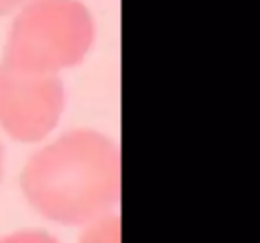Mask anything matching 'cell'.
Returning <instances> with one entry per match:
<instances>
[{"mask_svg":"<svg viewBox=\"0 0 260 243\" xmlns=\"http://www.w3.org/2000/svg\"><path fill=\"white\" fill-rule=\"evenodd\" d=\"M21 190L53 222H94L108 215L119 201V147L100 131H68L32 154L21 172Z\"/></svg>","mask_w":260,"mask_h":243,"instance_id":"obj_1","label":"cell"},{"mask_svg":"<svg viewBox=\"0 0 260 243\" xmlns=\"http://www.w3.org/2000/svg\"><path fill=\"white\" fill-rule=\"evenodd\" d=\"M90 11L80 0H32L9 29L2 62L38 75L80 64L94 43Z\"/></svg>","mask_w":260,"mask_h":243,"instance_id":"obj_2","label":"cell"},{"mask_svg":"<svg viewBox=\"0 0 260 243\" xmlns=\"http://www.w3.org/2000/svg\"><path fill=\"white\" fill-rule=\"evenodd\" d=\"M57 75H38L0 62V126L20 142H39L55 130L64 110Z\"/></svg>","mask_w":260,"mask_h":243,"instance_id":"obj_3","label":"cell"},{"mask_svg":"<svg viewBox=\"0 0 260 243\" xmlns=\"http://www.w3.org/2000/svg\"><path fill=\"white\" fill-rule=\"evenodd\" d=\"M78 243H120V219L117 215H103L90 222Z\"/></svg>","mask_w":260,"mask_h":243,"instance_id":"obj_4","label":"cell"},{"mask_svg":"<svg viewBox=\"0 0 260 243\" xmlns=\"http://www.w3.org/2000/svg\"><path fill=\"white\" fill-rule=\"evenodd\" d=\"M0 243H60L52 234L45 231H20L2 238Z\"/></svg>","mask_w":260,"mask_h":243,"instance_id":"obj_5","label":"cell"},{"mask_svg":"<svg viewBox=\"0 0 260 243\" xmlns=\"http://www.w3.org/2000/svg\"><path fill=\"white\" fill-rule=\"evenodd\" d=\"M28 2H32V0H0V16H6L13 11H20Z\"/></svg>","mask_w":260,"mask_h":243,"instance_id":"obj_6","label":"cell"},{"mask_svg":"<svg viewBox=\"0 0 260 243\" xmlns=\"http://www.w3.org/2000/svg\"><path fill=\"white\" fill-rule=\"evenodd\" d=\"M2 171H4V151H2V144H0V181H2Z\"/></svg>","mask_w":260,"mask_h":243,"instance_id":"obj_7","label":"cell"}]
</instances>
